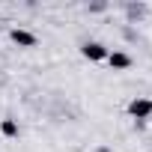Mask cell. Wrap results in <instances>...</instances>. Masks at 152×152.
<instances>
[{
    "label": "cell",
    "instance_id": "4",
    "mask_svg": "<svg viewBox=\"0 0 152 152\" xmlns=\"http://www.w3.org/2000/svg\"><path fill=\"white\" fill-rule=\"evenodd\" d=\"M107 63H110V69H116V72H125V69H131V57L125 54V51H110L107 54Z\"/></svg>",
    "mask_w": 152,
    "mask_h": 152
},
{
    "label": "cell",
    "instance_id": "1",
    "mask_svg": "<svg viewBox=\"0 0 152 152\" xmlns=\"http://www.w3.org/2000/svg\"><path fill=\"white\" fill-rule=\"evenodd\" d=\"M128 116L131 119H137V122H143V119H149L152 116V99H143V96H137V99H131L128 102Z\"/></svg>",
    "mask_w": 152,
    "mask_h": 152
},
{
    "label": "cell",
    "instance_id": "2",
    "mask_svg": "<svg viewBox=\"0 0 152 152\" xmlns=\"http://www.w3.org/2000/svg\"><path fill=\"white\" fill-rule=\"evenodd\" d=\"M81 54L90 60V63H102V60H107V48L102 45V42H87V45H81Z\"/></svg>",
    "mask_w": 152,
    "mask_h": 152
},
{
    "label": "cell",
    "instance_id": "5",
    "mask_svg": "<svg viewBox=\"0 0 152 152\" xmlns=\"http://www.w3.org/2000/svg\"><path fill=\"white\" fill-rule=\"evenodd\" d=\"M0 131H3V137H18V122L15 119H3L0 122Z\"/></svg>",
    "mask_w": 152,
    "mask_h": 152
},
{
    "label": "cell",
    "instance_id": "3",
    "mask_svg": "<svg viewBox=\"0 0 152 152\" xmlns=\"http://www.w3.org/2000/svg\"><path fill=\"white\" fill-rule=\"evenodd\" d=\"M9 39L18 45V48H36V36L30 33V30H9Z\"/></svg>",
    "mask_w": 152,
    "mask_h": 152
}]
</instances>
